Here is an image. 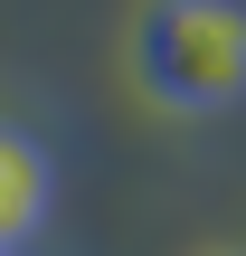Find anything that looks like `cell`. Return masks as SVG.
Instances as JSON below:
<instances>
[{"mask_svg":"<svg viewBox=\"0 0 246 256\" xmlns=\"http://www.w3.org/2000/svg\"><path fill=\"white\" fill-rule=\"evenodd\" d=\"M133 76L161 114H228L246 104V0H142Z\"/></svg>","mask_w":246,"mask_h":256,"instance_id":"obj_1","label":"cell"},{"mask_svg":"<svg viewBox=\"0 0 246 256\" xmlns=\"http://www.w3.org/2000/svg\"><path fill=\"white\" fill-rule=\"evenodd\" d=\"M47 209H57V152L19 114H0V256H28Z\"/></svg>","mask_w":246,"mask_h":256,"instance_id":"obj_2","label":"cell"}]
</instances>
